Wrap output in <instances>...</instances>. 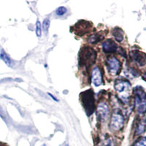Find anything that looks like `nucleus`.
Returning <instances> with one entry per match:
<instances>
[{
  "label": "nucleus",
  "mask_w": 146,
  "mask_h": 146,
  "mask_svg": "<svg viewBox=\"0 0 146 146\" xmlns=\"http://www.w3.org/2000/svg\"><path fill=\"white\" fill-rule=\"evenodd\" d=\"M96 53L93 48L83 47L79 52V64L85 68H89L95 63Z\"/></svg>",
  "instance_id": "1"
},
{
  "label": "nucleus",
  "mask_w": 146,
  "mask_h": 146,
  "mask_svg": "<svg viewBox=\"0 0 146 146\" xmlns=\"http://www.w3.org/2000/svg\"><path fill=\"white\" fill-rule=\"evenodd\" d=\"M80 98L87 115L93 114L95 110V100L92 90L88 89L80 94Z\"/></svg>",
  "instance_id": "2"
},
{
  "label": "nucleus",
  "mask_w": 146,
  "mask_h": 146,
  "mask_svg": "<svg viewBox=\"0 0 146 146\" xmlns=\"http://www.w3.org/2000/svg\"><path fill=\"white\" fill-rule=\"evenodd\" d=\"M135 106L139 114H144L146 111V94L143 87L136 86L134 90Z\"/></svg>",
  "instance_id": "3"
},
{
  "label": "nucleus",
  "mask_w": 146,
  "mask_h": 146,
  "mask_svg": "<svg viewBox=\"0 0 146 146\" xmlns=\"http://www.w3.org/2000/svg\"><path fill=\"white\" fill-rule=\"evenodd\" d=\"M74 33L78 36H83L91 31L92 23L86 21H80L74 26Z\"/></svg>",
  "instance_id": "4"
},
{
  "label": "nucleus",
  "mask_w": 146,
  "mask_h": 146,
  "mask_svg": "<svg viewBox=\"0 0 146 146\" xmlns=\"http://www.w3.org/2000/svg\"><path fill=\"white\" fill-rule=\"evenodd\" d=\"M123 123H124V119H123V116L119 113H115L111 117L110 128L113 131H119L123 128Z\"/></svg>",
  "instance_id": "5"
},
{
  "label": "nucleus",
  "mask_w": 146,
  "mask_h": 146,
  "mask_svg": "<svg viewBox=\"0 0 146 146\" xmlns=\"http://www.w3.org/2000/svg\"><path fill=\"white\" fill-rule=\"evenodd\" d=\"M107 66L109 72L112 75H116L121 71V65L120 62L115 57H110L107 60Z\"/></svg>",
  "instance_id": "6"
},
{
  "label": "nucleus",
  "mask_w": 146,
  "mask_h": 146,
  "mask_svg": "<svg viewBox=\"0 0 146 146\" xmlns=\"http://www.w3.org/2000/svg\"><path fill=\"white\" fill-rule=\"evenodd\" d=\"M109 108L105 102H100L97 106L96 115L98 119L101 121H105L109 116Z\"/></svg>",
  "instance_id": "7"
},
{
  "label": "nucleus",
  "mask_w": 146,
  "mask_h": 146,
  "mask_svg": "<svg viewBox=\"0 0 146 146\" xmlns=\"http://www.w3.org/2000/svg\"><path fill=\"white\" fill-rule=\"evenodd\" d=\"M130 56L131 59L139 66H143L146 64V54L143 52L134 50L130 53Z\"/></svg>",
  "instance_id": "8"
},
{
  "label": "nucleus",
  "mask_w": 146,
  "mask_h": 146,
  "mask_svg": "<svg viewBox=\"0 0 146 146\" xmlns=\"http://www.w3.org/2000/svg\"><path fill=\"white\" fill-rule=\"evenodd\" d=\"M91 81L95 86H100L102 83V72L98 66H96L91 72Z\"/></svg>",
  "instance_id": "9"
},
{
  "label": "nucleus",
  "mask_w": 146,
  "mask_h": 146,
  "mask_svg": "<svg viewBox=\"0 0 146 146\" xmlns=\"http://www.w3.org/2000/svg\"><path fill=\"white\" fill-rule=\"evenodd\" d=\"M114 87L118 93H124L126 91L128 93L131 88V84L126 80H118L115 81Z\"/></svg>",
  "instance_id": "10"
},
{
  "label": "nucleus",
  "mask_w": 146,
  "mask_h": 146,
  "mask_svg": "<svg viewBox=\"0 0 146 146\" xmlns=\"http://www.w3.org/2000/svg\"><path fill=\"white\" fill-rule=\"evenodd\" d=\"M116 44L113 40H107L102 44V50L105 53H113L117 50Z\"/></svg>",
  "instance_id": "11"
},
{
  "label": "nucleus",
  "mask_w": 146,
  "mask_h": 146,
  "mask_svg": "<svg viewBox=\"0 0 146 146\" xmlns=\"http://www.w3.org/2000/svg\"><path fill=\"white\" fill-rule=\"evenodd\" d=\"M146 129V119L145 118H139L136 124L135 133L137 135H141L145 132Z\"/></svg>",
  "instance_id": "12"
},
{
  "label": "nucleus",
  "mask_w": 146,
  "mask_h": 146,
  "mask_svg": "<svg viewBox=\"0 0 146 146\" xmlns=\"http://www.w3.org/2000/svg\"><path fill=\"white\" fill-rule=\"evenodd\" d=\"M113 36L115 37V40H116L118 42H121L123 41V31L121 30V29L120 28H115L113 29V32H112Z\"/></svg>",
  "instance_id": "13"
},
{
  "label": "nucleus",
  "mask_w": 146,
  "mask_h": 146,
  "mask_svg": "<svg viewBox=\"0 0 146 146\" xmlns=\"http://www.w3.org/2000/svg\"><path fill=\"white\" fill-rule=\"evenodd\" d=\"M0 58L5 62L7 66H11L12 64H13V62H12V59L10 58V57L8 55L7 53H5V50L3 49L1 50V53H0Z\"/></svg>",
  "instance_id": "14"
},
{
  "label": "nucleus",
  "mask_w": 146,
  "mask_h": 146,
  "mask_svg": "<svg viewBox=\"0 0 146 146\" xmlns=\"http://www.w3.org/2000/svg\"><path fill=\"white\" fill-rule=\"evenodd\" d=\"M104 39V36L102 35H101V33H97L95 34V35H91L88 38V42L91 44H96L97 42H99L100 41H101L102 40Z\"/></svg>",
  "instance_id": "15"
},
{
  "label": "nucleus",
  "mask_w": 146,
  "mask_h": 146,
  "mask_svg": "<svg viewBox=\"0 0 146 146\" xmlns=\"http://www.w3.org/2000/svg\"><path fill=\"white\" fill-rule=\"evenodd\" d=\"M50 20L48 18H45V20L43 21V23H42V29L45 33H48L49 27H50Z\"/></svg>",
  "instance_id": "16"
},
{
  "label": "nucleus",
  "mask_w": 146,
  "mask_h": 146,
  "mask_svg": "<svg viewBox=\"0 0 146 146\" xmlns=\"http://www.w3.org/2000/svg\"><path fill=\"white\" fill-rule=\"evenodd\" d=\"M133 146H146V137H140L135 142Z\"/></svg>",
  "instance_id": "17"
},
{
  "label": "nucleus",
  "mask_w": 146,
  "mask_h": 146,
  "mask_svg": "<svg viewBox=\"0 0 146 146\" xmlns=\"http://www.w3.org/2000/svg\"><path fill=\"white\" fill-rule=\"evenodd\" d=\"M67 12V10L65 7H59L56 10V13L58 16H62Z\"/></svg>",
  "instance_id": "18"
},
{
  "label": "nucleus",
  "mask_w": 146,
  "mask_h": 146,
  "mask_svg": "<svg viewBox=\"0 0 146 146\" xmlns=\"http://www.w3.org/2000/svg\"><path fill=\"white\" fill-rule=\"evenodd\" d=\"M36 35L38 37H40L42 35V26L39 21H37L36 23Z\"/></svg>",
  "instance_id": "19"
},
{
  "label": "nucleus",
  "mask_w": 146,
  "mask_h": 146,
  "mask_svg": "<svg viewBox=\"0 0 146 146\" xmlns=\"http://www.w3.org/2000/svg\"><path fill=\"white\" fill-rule=\"evenodd\" d=\"M111 145V141L109 138H105L104 139L101 140L99 143L98 146H110Z\"/></svg>",
  "instance_id": "20"
},
{
  "label": "nucleus",
  "mask_w": 146,
  "mask_h": 146,
  "mask_svg": "<svg viewBox=\"0 0 146 146\" xmlns=\"http://www.w3.org/2000/svg\"><path fill=\"white\" fill-rule=\"evenodd\" d=\"M0 116H1V118H2V119H4L5 121V113H4L3 110H2V107H1V106H0Z\"/></svg>",
  "instance_id": "21"
},
{
  "label": "nucleus",
  "mask_w": 146,
  "mask_h": 146,
  "mask_svg": "<svg viewBox=\"0 0 146 146\" xmlns=\"http://www.w3.org/2000/svg\"><path fill=\"white\" fill-rule=\"evenodd\" d=\"M48 95H49V96H50V97H51V98H52V99H53V100H54V101H56V102H58V100H57V99H56V97H55V96H53V95H52V94H50V93H48Z\"/></svg>",
  "instance_id": "22"
},
{
  "label": "nucleus",
  "mask_w": 146,
  "mask_h": 146,
  "mask_svg": "<svg viewBox=\"0 0 146 146\" xmlns=\"http://www.w3.org/2000/svg\"><path fill=\"white\" fill-rule=\"evenodd\" d=\"M143 80L146 81V73H145L144 75H143Z\"/></svg>",
  "instance_id": "23"
},
{
  "label": "nucleus",
  "mask_w": 146,
  "mask_h": 146,
  "mask_svg": "<svg viewBox=\"0 0 146 146\" xmlns=\"http://www.w3.org/2000/svg\"><path fill=\"white\" fill-rule=\"evenodd\" d=\"M42 146H46V145H45V144H43V145H42Z\"/></svg>",
  "instance_id": "24"
},
{
  "label": "nucleus",
  "mask_w": 146,
  "mask_h": 146,
  "mask_svg": "<svg viewBox=\"0 0 146 146\" xmlns=\"http://www.w3.org/2000/svg\"><path fill=\"white\" fill-rule=\"evenodd\" d=\"M66 146H69V145H66Z\"/></svg>",
  "instance_id": "25"
}]
</instances>
